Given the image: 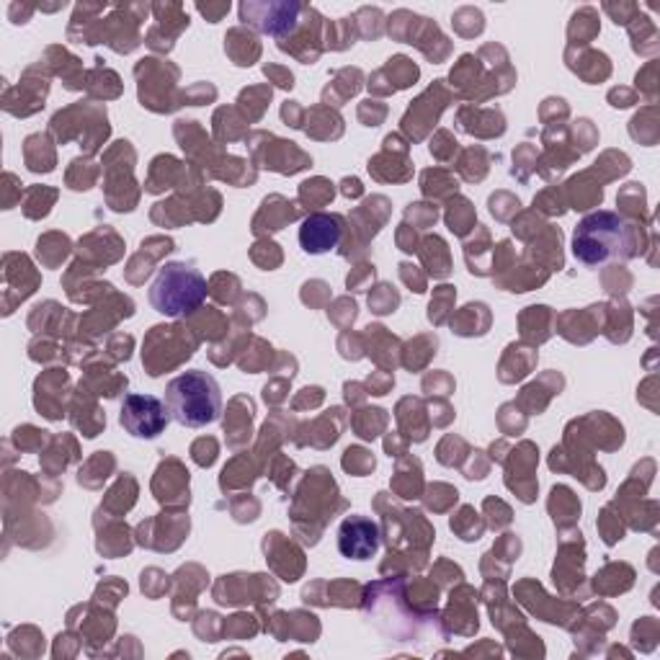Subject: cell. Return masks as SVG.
<instances>
[{"mask_svg":"<svg viewBox=\"0 0 660 660\" xmlns=\"http://www.w3.org/2000/svg\"><path fill=\"white\" fill-rule=\"evenodd\" d=\"M166 405L175 424L204 428L222 413V390L212 374L202 370L183 372L166 387Z\"/></svg>","mask_w":660,"mask_h":660,"instance_id":"1","label":"cell"},{"mask_svg":"<svg viewBox=\"0 0 660 660\" xmlns=\"http://www.w3.org/2000/svg\"><path fill=\"white\" fill-rule=\"evenodd\" d=\"M206 279L194 264H166L150 287V305L166 318L194 315L206 299Z\"/></svg>","mask_w":660,"mask_h":660,"instance_id":"2","label":"cell"},{"mask_svg":"<svg viewBox=\"0 0 660 660\" xmlns=\"http://www.w3.org/2000/svg\"><path fill=\"white\" fill-rule=\"evenodd\" d=\"M625 248L627 227L614 212H590L573 230V256L583 266H602L617 256H627Z\"/></svg>","mask_w":660,"mask_h":660,"instance_id":"3","label":"cell"},{"mask_svg":"<svg viewBox=\"0 0 660 660\" xmlns=\"http://www.w3.org/2000/svg\"><path fill=\"white\" fill-rule=\"evenodd\" d=\"M171 411L156 395H127L121 403L119 424L135 439H158L168 428Z\"/></svg>","mask_w":660,"mask_h":660,"instance_id":"4","label":"cell"},{"mask_svg":"<svg viewBox=\"0 0 660 660\" xmlns=\"http://www.w3.org/2000/svg\"><path fill=\"white\" fill-rule=\"evenodd\" d=\"M305 9V3H295V0H279V3L245 0V3H241V21L253 24L258 32L276 36V40H287V36L297 32Z\"/></svg>","mask_w":660,"mask_h":660,"instance_id":"5","label":"cell"},{"mask_svg":"<svg viewBox=\"0 0 660 660\" xmlns=\"http://www.w3.org/2000/svg\"><path fill=\"white\" fill-rule=\"evenodd\" d=\"M339 550L349 560H372L380 550V526L366 517H347L339 529Z\"/></svg>","mask_w":660,"mask_h":660,"instance_id":"6","label":"cell"},{"mask_svg":"<svg viewBox=\"0 0 660 660\" xmlns=\"http://www.w3.org/2000/svg\"><path fill=\"white\" fill-rule=\"evenodd\" d=\"M343 235V217L341 214H326L315 212L310 217H305L302 227H299V245L310 256H320V253L333 251L341 243Z\"/></svg>","mask_w":660,"mask_h":660,"instance_id":"7","label":"cell"},{"mask_svg":"<svg viewBox=\"0 0 660 660\" xmlns=\"http://www.w3.org/2000/svg\"><path fill=\"white\" fill-rule=\"evenodd\" d=\"M225 50L227 55L235 60V65H253V60L260 55L256 34L243 32V29H233L225 36Z\"/></svg>","mask_w":660,"mask_h":660,"instance_id":"8","label":"cell"},{"mask_svg":"<svg viewBox=\"0 0 660 660\" xmlns=\"http://www.w3.org/2000/svg\"><path fill=\"white\" fill-rule=\"evenodd\" d=\"M573 24H571V40L573 44H586L588 40H594L598 34V17L594 9H581L573 13Z\"/></svg>","mask_w":660,"mask_h":660,"instance_id":"9","label":"cell"},{"mask_svg":"<svg viewBox=\"0 0 660 660\" xmlns=\"http://www.w3.org/2000/svg\"><path fill=\"white\" fill-rule=\"evenodd\" d=\"M482 13L478 11V9H470V6H467V9H459L455 17H451V24H455V29L459 34L462 36H475V34H480L482 32Z\"/></svg>","mask_w":660,"mask_h":660,"instance_id":"10","label":"cell"},{"mask_svg":"<svg viewBox=\"0 0 660 660\" xmlns=\"http://www.w3.org/2000/svg\"><path fill=\"white\" fill-rule=\"evenodd\" d=\"M196 9H199V13H204L206 21L217 24V21H222V17L230 11V3H217V6L206 3V6H196Z\"/></svg>","mask_w":660,"mask_h":660,"instance_id":"11","label":"cell"},{"mask_svg":"<svg viewBox=\"0 0 660 660\" xmlns=\"http://www.w3.org/2000/svg\"><path fill=\"white\" fill-rule=\"evenodd\" d=\"M266 75H272V78L279 83L281 88H291L295 86V78H291V73L281 71V67H274V65H266Z\"/></svg>","mask_w":660,"mask_h":660,"instance_id":"12","label":"cell"},{"mask_svg":"<svg viewBox=\"0 0 660 660\" xmlns=\"http://www.w3.org/2000/svg\"><path fill=\"white\" fill-rule=\"evenodd\" d=\"M351 21L354 19H339V29H351ZM339 40H341V50H347L349 44H354L351 42V36H347V34H339Z\"/></svg>","mask_w":660,"mask_h":660,"instance_id":"13","label":"cell"}]
</instances>
